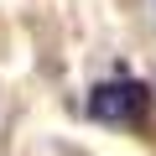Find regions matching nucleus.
Segmentation results:
<instances>
[{"instance_id":"obj_1","label":"nucleus","mask_w":156,"mask_h":156,"mask_svg":"<svg viewBox=\"0 0 156 156\" xmlns=\"http://www.w3.org/2000/svg\"><path fill=\"white\" fill-rule=\"evenodd\" d=\"M146 104H151V89L140 83V78H115V83H99L94 99H89L94 120H104V125H135V120L146 115Z\"/></svg>"}]
</instances>
